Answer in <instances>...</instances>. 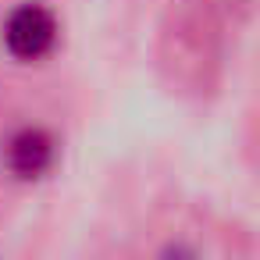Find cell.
<instances>
[{"mask_svg": "<svg viewBox=\"0 0 260 260\" xmlns=\"http://www.w3.org/2000/svg\"><path fill=\"white\" fill-rule=\"evenodd\" d=\"M54 160V139L43 128H22L8 146V164L18 178H40Z\"/></svg>", "mask_w": 260, "mask_h": 260, "instance_id": "7a4b0ae2", "label": "cell"}, {"mask_svg": "<svg viewBox=\"0 0 260 260\" xmlns=\"http://www.w3.org/2000/svg\"><path fill=\"white\" fill-rule=\"evenodd\" d=\"M54 40H57V22H54V15H50L47 8H40V4L18 8V11L8 18V25H4V43H8V50H11L15 57H22V61L43 57V54L54 47Z\"/></svg>", "mask_w": 260, "mask_h": 260, "instance_id": "6da1fadb", "label": "cell"}]
</instances>
